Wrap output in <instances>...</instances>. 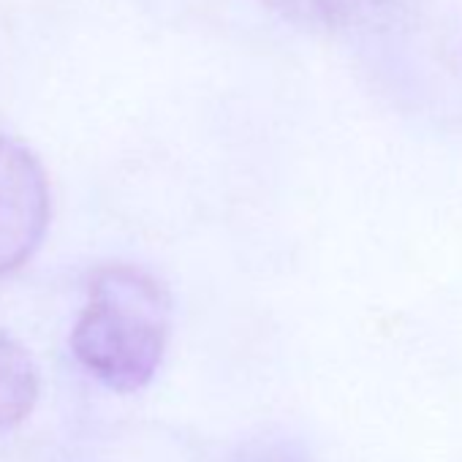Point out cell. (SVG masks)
Listing matches in <instances>:
<instances>
[{
  "label": "cell",
  "instance_id": "obj_5",
  "mask_svg": "<svg viewBox=\"0 0 462 462\" xmlns=\"http://www.w3.org/2000/svg\"><path fill=\"white\" fill-rule=\"evenodd\" d=\"M235 462H313L310 454L291 438H254L248 440Z\"/></svg>",
  "mask_w": 462,
  "mask_h": 462
},
{
  "label": "cell",
  "instance_id": "obj_3",
  "mask_svg": "<svg viewBox=\"0 0 462 462\" xmlns=\"http://www.w3.org/2000/svg\"><path fill=\"white\" fill-rule=\"evenodd\" d=\"M39 402V367L28 348L0 329V432L17 427Z\"/></svg>",
  "mask_w": 462,
  "mask_h": 462
},
{
  "label": "cell",
  "instance_id": "obj_4",
  "mask_svg": "<svg viewBox=\"0 0 462 462\" xmlns=\"http://www.w3.org/2000/svg\"><path fill=\"white\" fill-rule=\"evenodd\" d=\"M264 4L294 25L335 31L362 17L370 0H264Z\"/></svg>",
  "mask_w": 462,
  "mask_h": 462
},
{
  "label": "cell",
  "instance_id": "obj_1",
  "mask_svg": "<svg viewBox=\"0 0 462 462\" xmlns=\"http://www.w3.org/2000/svg\"><path fill=\"white\" fill-rule=\"evenodd\" d=\"M171 300L161 281L131 264L93 275L88 302L71 329L77 362L104 386L134 394L144 389L166 354Z\"/></svg>",
  "mask_w": 462,
  "mask_h": 462
},
{
  "label": "cell",
  "instance_id": "obj_2",
  "mask_svg": "<svg viewBox=\"0 0 462 462\" xmlns=\"http://www.w3.org/2000/svg\"><path fill=\"white\" fill-rule=\"evenodd\" d=\"M50 212V180L39 155L0 134V278L17 273L39 251Z\"/></svg>",
  "mask_w": 462,
  "mask_h": 462
}]
</instances>
